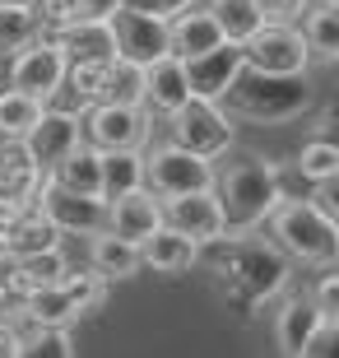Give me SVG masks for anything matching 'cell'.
Listing matches in <instances>:
<instances>
[{"label": "cell", "mask_w": 339, "mask_h": 358, "mask_svg": "<svg viewBox=\"0 0 339 358\" xmlns=\"http://www.w3.org/2000/svg\"><path fill=\"white\" fill-rule=\"evenodd\" d=\"M214 196L223 210V238H247L270 224V214L284 205V173L279 163L247 154V159L228 163L223 173H214Z\"/></svg>", "instance_id": "obj_1"}, {"label": "cell", "mask_w": 339, "mask_h": 358, "mask_svg": "<svg viewBox=\"0 0 339 358\" xmlns=\"http://www.w3.org/2000/svg\"><path fill=\"white\" fill-rule=\"evenodd\" d=\"M219 247H228V256H219L214 270L228 279V293L251 307V317L261 303H270L288 289V256L274 242L247 233V238H219Z\"/></svg>", "instance_id": "obj_2"}, {"label": "cell", "mask_w": 339, "mask_h": 358, "mask_svg": "<svg viewBox=\"0 0 339 358\" xmlns=\"http://www.w3.org/2000/svg\"><path fill=\"white\" fill-rule=\"evenodd\" d=\"M223 103L242 121L274 126V121H293L312 107V84H307V75H256V70H242L233 80V89L223 93Z\"/></svg>", "instance_id": "obj_3"}, {"label": "cell", "mask_w": 339, "mask_h": 358, "mask_svg": "<svg viewBox=\"0 0 339 358\" xmlns=\"http://www.w3.org/2000/svg\"><path fill=\"white\" fill-rule=\"evenodd\" d=\"M270 233H274V247L288 261H302V266L330 270L339 256V224L326 210H316L312 200H284L270 214Z\"/></svg>", "instance_id": "obj_4"}, {"label": "cell", "mask_w": 339, "mask_h": 358, "mask_svg": "<svg viewBox=\"0 0 339 358\" xmlns=\"http://www.w3.org/2000/svg\"><path fill=\"white\" fill-rule=\"evenodd\" d=\"M103 298H107V279L98 275V270H84V275H66L61 284L24 298L14 312H19L33 331H66L70 321H79L84 312L103 307Z\"/></svg>", "instance_id": "obj_5"}, {"label": "cell", "mask_w": 339, "mask_h": 358, "mask_svg": "<svg viewBox=\"0 0 339 358\" xmlns=\"http://www.w3.org/2000/svg\"><path fill=\"white\" fill-rule=\"evenodd\" d=\"M168 145L186 149V154H196V159H205V163H219L223 154L233 149V121H228V112H223L219 103L191 98L182 112L168 117Z\"/></svg>", "instance_id": "obj_6"}, {"label": "cell", "mask_w": 339, "mask_h": 358, "mask_svg": "<svg viewBox=\"0 0 339 358\" xmlns=\"http://www.w3.org/2000/svg\"><path fill=\"white\" fill-rule=\"evenodd\" d=\"M214 163L196 159L177 145H158L154 154H144V191L158 200H177L191 196V191H209L214 186Z\"/></svg>", "instance_id": "obj_7"}, {"label": "cell", "mask_w": 339, "mask_h": 358, "mask_svg": "<svg viewBox=\"0 0 339 358\" xmlns=\"http://www.w3.org/2000/svg\"><path fill=\"white\" fill-rule=\"evenodd\" d=\"M84 145H93L98 154H117V149H144L154 117L144 107H112V103H93L84 117Z\"/></svg>", "instance_id": "obj_8"}, {"label": "cell", "mask_w": 339, "mask_h": 358, "mask_svg": "<svg viewBox=\"0 0 339 358\" xmlns=\"http://www.w3.org/2000/svg\"><path fill=\"white\" fill-rule=\"evenodd\" d=\"M61 84H66V56H61L56 38L38 33L28 47L14 52V61H10V89L14 93H28V98H38L47 107L61 93Z\"/></svg>", "instance_id": "obj_9"}, {"label": "cell", "mask_w": 339, "mask_h": 358, "mask_svg": "<svg viewBox=\"0 0 339 358\" xmlns=\"http://www.w3.org/2000/svg\"><path fill=\"white\" fill-rule=\"evenodd\" d=\"M242 66L256 75H307L312 70V52L302 28L293 24H265L256 38L242 47Z\"/></svg>", "instance_id": "obj_10"}, {"label": "cell", "mask_w": 339, "mask_h": 358, "mask_svg": "<svg viewBox=\"0 0 339 358\" xmlns=\"http://www.w3.org/2000/svg\"><path fill=\"white\" fill-rule=\"evenodd\" d=\"M112 38H117V56L131 61V66H154L168 56V19H154V14H140L131 5H121L112 19Z\"/></svg>", "instance_id": "obj_11"}, {"label": "cell", "mask_w": 339, "mask_h": 358, "mask_svg": "<svg viewBox=\"0 0 339 358\" xmlns=\"http://www.w3.org/2000/svg\"><path fill=\"white\" fill-rule=\"evenodd\" d=\"M38 210L56 224L61 238L66 233H79V238L107 233V200L103 196H70V191L52 186V177H47V186H42V196H38Z\"/></svg>", "instance_id": "obj_12"}, {"label": "cell", "mask_w": 339, "mask_h": 358, "mask_svg": "<svg viewBox=\"0 0 339 358\" xmlns=\"http://www.w3.org/2000/svg\"><path fill=\"white\" fill-rule=\"evenodd\" d=\"M163 228L191 238L196 247L219 242L223 238V210H219L214 186L209 191H191V196H177V200H163Z\"/></svg>", "instance_id": "obj_13"}, {"label": "cell", "mask_w": 339, "mask_h": 358, "mask_svg": "<svg viewBox=\"0 0 339 358\" xmlns=\"http://www.w3.org/2000/svg\"><path fill=\"white\" fill-rule=\"evenodd\" d=\"M79 145H84V126H79L75 112H61V107H47L42 121L28 131V140H24L28 159L38 163L42 173H52L56 163L66 159V154H75Z\"/></svg>", "instance_id": "obj_14"}, {"label": "cell", "mask_w": 339, "mask_h": 358, "mask_svg": "<svg viewBox=\"0 0 339 358\" xmlns=\"http://www.w3.org/2000/svg\"><path fill=\"white\" fill-rule=\"evenodd\" d=\"M66 275H70V261H66L61 247L56 252H42V256H24V261H0V293L19 307L24 298L61 284Z\"/></svg>", "instance_id": "obj_15"}, {"label": "cell", "mask_w": 339, "mask_h": 358, "mask_svg": "<svg viewBox=\"0 0 339 358\" xmlns=\"http://www.w3.org/2000/svg\"><path fill=\"white\" fill-rule=\"evenodd\" d=\"M186 66V89H191V98H200V103H223V93L233 89V80L242 75V47H233V42H219L214 52L196 56V61H182Z\"/></svg>", "instance_id": "obj_16"}, {"label": "cell", "mask_w": 339, "mask_h": 358, "mask_svg": "<svg viewBox=\"0 0 339 358\" xmlns=\"http://www.w3.org/2000/svg\"><path fill=\"white\" fill-rule=\"evenodd\" d=\"M158 228H163V200L149 196L144 186L107 205V233L121 238V242H131V247H140L144 238H154Z\"/></svg>", "instance_id": "obj_17"}, {"label": "cell", "mask_w": 339, "mask_h": 358, "mask_svg": "<svg viewBox=\"0 0 339 358\" xmlns=\"http://www.w3.org/2000/svg\"><path fill=\"white\" fill-rule=\"evenodd\" d=\"M186 103H191V89H186V66L177 56H163L154 66H144V112L149 117L168 121Z\"/></svg>", "instance_id": "obj_18"}, {"label": "cell", "mask_w": 339, "mask_h": 358, "mask_svg": "<svg viewBox=\"0 0 339 358\" xmlns=\"http://www.w3.org/2000/svg\"><path fill=\"white\" fill-rule=\"evenodd\" d=\"M56 47L66 56V66H107V61H117L112 24H93V19H79V24L61 28Z\"/></svg>", "instance_id": "obj_19"}, {"label": "cell", "mask_w": 339, "mask_h": 358, "mask_svg": "<svg viewBox=\"0 0 339 358\" xmlns=\"http://www.w3.org/2000/svg\"><path fill=\"white\" fill-rule=\"evenodd\" d=\"M56 247H61V233L38 205L0 233V261H24V256H42V252H56Z\"/></svg>", "instance_id": "obj_20"}, {"label": "cell", "mask_w": 339, "mask_h": 358, "mask_svg": "<svg viewBox=\"0 0 339 358\" xmlns=\"http://www.w3.org/2000/svg\"><path fill=\"white\" fill-rule=\"evenodd\" d=\"M219 42L223 38H219V28H214L205 5H191V10L168 19V56H177V61H196V56L214 52Z\"/></svg>", "instance_id": "obj_21"}, {"label": "cell", "mask_w": 339, "mask_h": 358, "mask_svg": "<svg viewBox=\"0 0 339 358\" xmlns=\"http://www.w3.org/2000/svg\"><path fill=\"white\" fill-rule=\"evenodd\" d=\"M200 261V247L182 233H172V228H158L154 238L140 242V266L158 270V275H182Z\"/></svg>", "instance_id": "obj_22"}, {"label": "cell", "mask_w": 339, "mask_h": 358, "mask_svg": "<svg viewBox=\"0 0 339 358\" xmlns=\"http://www.w3.org/2000/svg\"><path fill=\"white\" fill-rule=\"evenodd\" d=\"M321 321L326 317L312 307V298H307V293H293V298L279 307V321H274V335H279L284 358H298L302 349H307V340L321 331Z\"/></svg>", "instance_id": "obj_23"}, {"label": "cell", "mask_w": 339, "mask_h": 358, "mask_svg": "<svg viewBox=\"0 0 339 358\" xmlns=\"http://www.w3.org/2000/svg\"><path fill=\"white\" fill-rule=\"evenodd\" d=\"M47 177H52V186H61L70 196H103V154L93 145H79Z\"/></svg>", "instance_id": "obj_24"}, {"label": "cell", "mask_w": 339, "mask_h": 358, "mask_svg": "<svg viewBox=\"0 0 339 358\" xmlns=\"http://www.w3.org/2000/svg\"><path fill=\"white\" fill-rule=\"evenodd\" d=\"M0 186H5L14 200H24V205H38L42 186H47V173H42L38 163L28 159V149H24V145H0Z\"/></svg>", "instance_id": "obj_25"}, {"label": "cell", "mask_w": 339, "mask_h": 358, "mask_svg": "<svg viewBox=\"0 0 339 358\" xmlns=\"http://www.w3.org/2000/svg\"><path fill=\"white\" fill-rule=\"evenodd\" d=\"M205 10H209V19H214V28H219V38L233 42V47H247L265 28L256 0H205Z\"/></svg>", "instance_id": "obj_26"}, {"label": "cell", "mask_w": 339, "mask_h": 358, "mask_svg": "<svg viewBox=\"0 0 339 358\" xmlns=\"http://www.w3.org/2000/svg\"><path fill=\"white\" fill-rule=\"evenodd\" d=\"M302 38L312 61H335L339 56V5L335 0H312V10L302 14Z\"/></svg>", "instance_id": "obj_27"}, {"label": "cell", "mask_w": 339, "mask_h": 358, "mask_svg": "<svg viewBox=\"0 0 339 358\" xmlns=\"http://www.w3.org/2000/svg\"><path fill=\"white\" fill-rule=\"evenodd\" d=\"M89 266L98 270L103 279H131L140 275V247H131V242L112 238V233H98V238H89Z\"/></svg>", "instance_id": "obj_28"}, {"label": "cell", "mask_w": 339, "mask_h": 358, "mask_svg": "<svg viewBox=\"0 0 339 358\" xmlns=\"http://www.w3.org/2000/svg\"><path fill=\"white\" fill-rule=\"evenodd\" d=\"M47 107L28 93H14V89H0V145H24L28 131L42 121Z\"/></svg>", "instance_id": "obj_29"}, {"label": "cell", "mask_w": 339, "mask_h": 358, "mask_svg": "<svg viewBox=\"0 0 339 358\" xmlns=\"http://www.w3.org/2000/svg\"><path fill=\"white\" fill-rule=\"evenodd\" d=\"M144 186V149H117V154H103V200L131 196Z\"/></svg>", "instance_id": "obj_30"}, {"label": "cell", "mask_w": 339, "mask_h": 358, "mask_svg": "<svg viewBox=\"0 0 339 358\" xmlns=\"http://www.w3.org/2000/svg\"><path fill=\"white\" fill-rule=\"evenodd\" d=\"M98 103L112 107H144V66H131V61H112L103 80V98Z\"/></svg>", "instance_id": "obj_31"}, {"label": "cell", "mask_w": 339, "mask_h": 358, "mask_svg": "<svg viewBox=\"0 0 339 358\" xmlns=\"http://www.w3.org/2000/svg\"><path fill=\"white\" fill-rule=\"evenodd\" d=\"M38 33L42 28H38L33 5H19V0L0 5V52H19V47H28Z\"/></svg>", "instance_id": "obj_32"}, {"label": "cell", "mask_w": 339, "mask_h": 358, "mask_svg": "<svg viewBox=\"0 0 339 358\" xmlns=\"http://www.w3.org/2000/svg\"><path fill=\"white\" fill-rule=\"evenodd\" d=\"M298 173L307 177V182H335L339 177V149L330 145V140H307V145L298 149Z\"/></svg>", "instance_id": "obj_33"}, {"label": "cell", "mask_w": 339, "mask_h": 358, "mask_svg": "<svg viewBox=\"0 0 339 358\" xmlns=\"http://www.w3.org/2000/svg\"><path fill=\"white\" fill-rule=\"evenodd\" d=\"M112 66V61H107ZM107 66H66V84L61 89H70L79 98V107H93L98 98H103V80H107Z\"/></svg>", "instance_id": "obj_34"}, {"label": "cell", "mask_w": 339, "mask_h": 358, "mask_svg": "<svg viewBox=\"0 0 339 358\" xmlns=\"http://www.w3.org/2000/svg\"><path fill=\"white\" fill-rule=\"evenodd\" d=\"M19 358H75V340H70V331H33L24 335Z\"/></svg>", "instance_id": "obj_35"}, {"label": "cell", "mask_w": 339, "mask_h": 358, "mask_svg": "<svg viewBox=\"0 0 339 358\" xmlns=\"http://www.w3.org/2000/svg\"><path fill=\"white\" fill-rule=\"evenodd\" d=\"M33 14H38V28L47 38H56L61 28L79 24V0H33Z\"/></svg>", "instance_id": "obj_36"}, {"label": "cell", "mask_w": 339, "mask_h": 358, "mask_svg": "<svg viewBox=\"0 0 339 358\" xmlns=\"http://www.w3.org/2000/svg\"><path fill=\"white\" fill-rule=\"evenodd\" d=\"M256 10H261L265 24H293L298 28V19L312 10V0H256Z\"/></svg>", "instance_id": "obj_37"}, {"label": "cell", "mask_w": 339, "mask_h": 358, "mask_svg": "<svg viewBox=\"0 0 339 358\" xmlns=\"http://www.w3.org/2000/svg\"><path fill=\"white\" fill-rule=\"evenodd\" d=\"M307 298H312V307L326 321H339V275H330V270H326V275H321V284H316Z\"/></svg>", "instance_id": "obj_38"}, {"label": "cell", "mask_w": 339, "mask_h": 358, "mask_svg": "<svg viewBox=\"0 0 339 358\" xmlns=\"http://www.w3.org/2000/svg\"><path fill=\"white\" fill-rule=\"evenodd\" d=\"M298 358H339V321H321V331L307 340Z\"/></svg>", "instance_id": "obj_39"}, {"label": "cell", "mask_w": 339, "mask_h": 358, "mask_svg": "<svg viewBox=\"0 0 339 358\" xmlns=\"http://www.w3.org/2000/svg\"><path fill=\"white\" fill-rule=\"evenodd\" d=\"M126 5L140 10V14H154V19H172V14L191 10V5H200V0H126Z\"/></svg>", "instance_id": "obj_40"}, {"label": "cell", "mask_w": 339, "mask_h": 358, "mask_svg": "<svg viewBox=\"0 0 339 358\" xmlns=\"http://www.w3.org/2000/svg\"><path fill=\"white\" fill-rule=\"evenodd\" d=\"M126 0H79V19H93V24H107L112 14L121 10Z\"/></svg>", "instance_id": "obj_41"}, {"label": "cell", "mask_w": 339, "mask_h": 358, "mask_svg": "<svg viewBox=\"0 0 339 358\" xmlns=\"http://www.w3.org/2000/svg\"><path fill=\"white\" fill-rule=\"evenodd\" d=\"M19 349H24V335H19V326H0V358H19Z\"/></svg>", "instance_id": "obj_42"}, {"label": "cell", "mask_w": 339, "mask_h": 358, "mask_svg": "<svg viewBox=\"0 0 339 358\" xmlns=\"http://www.w3.org/2000/svg\"><path fill=\"white\" fill-rule=\"evenodd\" d=\"M10 307H14V303H10V298H5V293H0V326L10 321Z\"/></svg>", "instance_id": "obj_43"}, {"label": "cell", "mask_w": 339, "mask_h": 358, "mask_svg": "<svg viewBox=\"0 0 339 358\" xmlns=\"http://www.w3.org/2000/svg\"><path fill=\"white\" fill-rule=\"evenodd\" d=\"M0 5H10V0H0ZM19 5H33V0H19Z\"/></svg>", "instance_id": "obj_44"}]
</instances>
